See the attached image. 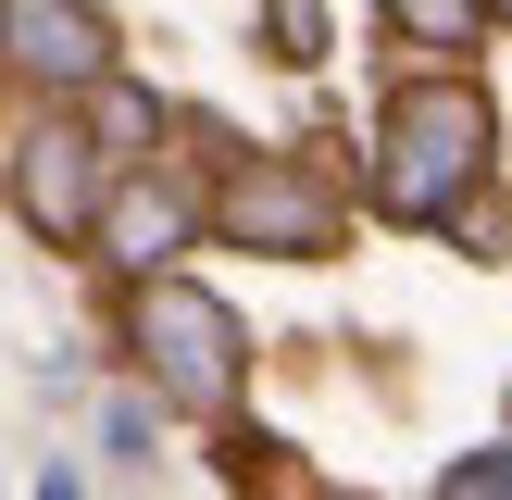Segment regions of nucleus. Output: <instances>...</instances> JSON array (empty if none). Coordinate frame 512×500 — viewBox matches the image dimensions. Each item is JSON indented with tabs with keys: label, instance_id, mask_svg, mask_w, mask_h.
I'll return each mask as SVG.
<instances>
[{
	"label": "nucleus",
	"instance_id": "6e6552de",
	"mask_svg": "<svg viewBox=\"0 0 512 500\" xmlns=\"http://www.w3.org/2000/svg\"><path fill=\"white\" fill-rule=\"evenodd\" d=\"M138 138H150V100L100 75V138H88V150H100V163H113V150H138Z\"/></svg>",
	"mask_w": 512,
	"mask_h": 500
},
{
	"label": "nucleus",
	"instance_id": "1a4fd4ad",
	"mask_svg": "<svg viewBox=\"0 0 512 500\" xmlns=\"http://www.w3.org/2000/svg\"><path fill=\"white\" fill-rule=\"evenodd\" d=\"M438 500H512V450H488V463H450Z\"/></svg>",
	"mask_w": 512,
	"mask_h": 500
},
{
	"label": "nucleus",
	"instance_id": "f257e3e1",
	"mask_svg": "<svg viewBox=\"0 0 512 500\" xmlns=\"http://www.w3.org/2000/svg\"><path fill=\"white\" fill-rule=\"evenodd\" d=\"M475 175H488V100H475L463 75L400 88L388 100V138H375V213L425 225V213H450Z\"/></svg>",
	"mask_w": 512,
	"mask_h": 500
},
{
	"label": "nucleus",
	"instance_id": "9b49d317",
	"mask_svg": "<svg viewBox=\"0 0 512 500\" xmlns=\"http://www.w3.org/2000/svg\"><path fill=\"white\" fill-rule=\"evenodd\" d=\"M500 13H512V0H500Z\"/></svg>",
	"mask_w": 512,
	"mask_h": 500
},
{
	"label": "nucleus",
	"instance_id": "7ed1b4c3",
	"mask_svg": "<svg viewBox=\"0 0 512 500\" xmlns=\"http://www.w3.org/2000/svg\"><path fill=\"white\" fill-rule=\"evenodd\" d=\"M225 238H250V250H338V200L300 163H250L225 188Z\"/></svg>",
	"mask_w": 512,
	"mask_h": 500
},
{
	"label": "nucleus",
	"instance_id": "39448f33",
	"mask_svg": "<svg viewBox=\"0 0 512 500\" xmlns=\"http://www.w3.org/2000/svg\"><path fill=\"white\" fill-rule=\"evenodd\" d=\"M13 200H25L38 238H75V225L100 213V150H88V125H38V138L13 150Z\"/></svg>",
	"mask_w": 512,
	"mask_h": 500
},
{
	"label": "nucleus",
	"instance_id": "423d86ee",
	"mask_svg": "<svg viewBox=\"0 0 512 500\" xmlns=\"http://www.w3.org/2000/svg\"><path fill=\"white\" fill-rule=\"evenodd\" d=\"M100 238H113V263H138V275H163L175 250H188V225H200V200L188 188H163V175H125V188H100Z\"/></svg>",
	"mask_w": 512,
	"mask_h": 500
},
{
	"label": "nucleus",
	"instance_id": "9d476101",
	"mask_svg": "<svg viewBox=\"0 0 512 500\" xmlns=\"http://www.w3.org/2000/svg\"><path fill=\"white\" fill-rule=\"evenodd\" d=\"M275 50L313 63V50H325V0H275Z\"/></svg>",
	"mask_w": 512,
	"mask_h": 500
},
{
	"label": "nucleus",
	"instance_id": "0eeeda50",
	"mask_svg": "<svg viewBox=\"0 0 512 500\" xmlns=\"http://www.w3.org/2000/svg\"><path fill=\"white\" fill-rule=\"evenodd\" d=\"M388 13H400V25H413V38H425V50H463V38H475V25H488V0H388Z\"/></svg>",
	"mask_w": 512,
	"mask_h": 500
},
{
	"label": "nucleus",
	"instance_id": "f03ea898",
	"mask_svg": "<svg viewBox=\"0 0 512 500\" xmlns=\"http://www.w3.org/2000/svg\"><path fill=\"white\" fill-rule=\"evenodd\" d=\"M138 363L175 413H225L238 400V313L188 275H138Z\"/></svg>",
	"mask_w": 512,
	"mask_h": 500
},
{
	"label": "nucleus",
	"instance_id": "20e7f679",
	"mask_svg": "<svg viewBox=\"0 0 512 500\" xmlns=\"http://www.w3.org/2000/svg\"><path fill=\"white\" fill-rule=\"evenodd\" d=\"M0 50L25 75H50V88H100L113 75V25L88 0H0Z\"/></svg>",
	"mask_w": 512,
	"mask_h": 500
}]
</instances>
